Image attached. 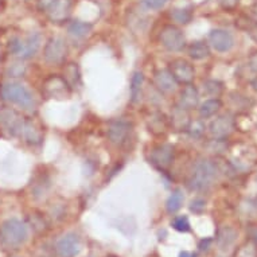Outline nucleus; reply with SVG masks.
<instances>
[{
	"label": "nucleus",
	"instance_id": "obj_1",
	"mask_svg": "<svg viewBox=\"0 0 257 257\" xmlns=\"http://www.w3.org/2000/svg\"><path fill=\"white\" fill-rule=\"evenodd\" d=\"M218 175V167L209 159H199L190 174L189 186L193 191H206L210 189Z\"/></svg>",
	"mask_w": 257,
	"mask_h": 257
},
{
	"label": "nucleus",
	"instance_id": "obj_2",
	"mask_svg": "<svg viewBox=\"0 0 257 257\" xmlns=\"http://www.w3.org/2000/svg\"><path fill=\"white\" fill-rule=\"evenodd\" d=\"M29 238V228L23 221L7 219L0 226V244L6 249H18Z\"/></svg>",
	"mask_w": 257,
	"mask_h": 257
},
{
	"label": "nucleus",
	"instance_id": "obj_3",
	"mask_svg": "<svg viewBox=\"0 0 257 257\" xmlns=\"http://www.w3.org/2000/svg\"><path fill=\"white\" fill-rule=\"evenodd\" d=\"M0 96L7 102L21 106L22 109L33 110L37 106L34 94L19 82H6L0 88Z\"/></svg>",
	"mask_w": 257,
	"mask_h": 257
},
{
	"label": "nucleus",
	"instance_id": "obj_4",
	"mask_svg": "<svg viewBox=\"0 0 257 257\" xmlns=\"http://www.w3.org/2000/svg\"><path fill=\"white\" fill-rule=\"evenodd\" d=\"M72 0H38V10L47 17L51 23L61 25L72 14Z\"/></svg>",
	"mask_w": 257,
	"mask_h": 257
},
{
	"label": "nucleus",
	"instance_id": "obj_5",
	"mask_svg": "<svg viewBox=\"0 0 257 257\" xmlns=\"http://www.w3.org/2000/svg\"><path fill=\"white\" fill-rule=\"evenodd\" d=\"M159 42L166 50L178 53L186 47V37L179 27L174 25H166L160 30Z\"/></svg>",
	"mask_w": 257,
	"mask_h": 257
},
{
	"label": "nucleus",
	"instance_id": "obj_6",
	"mask_svg": "<svg viewBox=\"0 0 257 257\" xmlns=\"http://www.w3.org/2000/svg\"><path fill=\"white\" fill-rule=\"evenodd\" d=\"M69 47L62 37H51L43 49V59L49 65H61L68 57Z\"/></svg>",
	"mask_w": 257,
	"mask_h": 257
},
{
	"label": "nucleus",
	"instance_id": "obj_7",
	"mask_svg": "<svg viewBox=\"0 0 257 257\" xmlns=\"http://www.w3.org/2000/svg\"><path fill=\"white\" fill-rule=\"evenodd\" d=\"M175 151L171 144H156L148 151V162L158 170H167L173 165Z\"/></svg>",
	"mask_w": 257,
	"mask_h": 257
},
{
	"label": "nucleus",
	"instance_id": "obj_8",
	"mask_svg": "<svg viewBox=\"0 0 257 257\" xmlns=\"http://www.w3.org/2000/svg\"><path fill=\"white\" fill-rule=\"evenodd\" d=\"M132 128H134L132 122L117 118V120H113V121L109 122L108 130H106V135H108V139L113 146L122 147L131 138Z\"/></svg>",
	"mask_w": 257,
	"mask_h": 257
},
{
	"label": "nucleus",
	"instance_id": "obj_9",
	"mask_svg": "<svg viewBox=\"0 0 257 257\" xmlns=\"http://www.w3.org/2000/svg\"><path fill=\"white\" fill-rule=\"evenodd\" d=\"M169 70L173 74L178 84L187 85L191 84L195 78V69L194 66L183 58L173 59L169 63Z\"/></svg>",
	"mask_w": 257,
	"mask_h": 257
},
{
	"label": "nucleus",
	"instance_id": "obj_10",
	"mask_svg": "<svg viewBox=\"0 0 257 257\" xmlns=\"http://www.w3.org/2000/svg\"><path fill=\"white\" fill-rule=\"evenodd\" d=\"M233 128H234V118L229 113L219 114L218 117H215L209 124V132L215 140H222L228 138L233 132Z\"/></svg>",
	"mask_w": 257,
	"mask_h": 257
},
{
	"label": "nucleus",
	"instance_id": "obj_11",
	"mask_svg": "<svg viewBox=\"0 0 257 257\" xmlns=\"http://www.w3.org/2000/svg\"><path fill=\"white\" fill-rule=\"evenodd\" d=\"M45 94L49 98H66L70 94L72 88L61 76H51L45 81L43 86Z\"/></svg>",
	"mask_w": 257,
	"mask_h": 257
},
{
	"label": "nucleus",
	"instance_id": "obj_12",
	"mask_svg": "<svg viewBox=\"0 0 257 257\" xmlns=\"http://www.w3.org/2000/svg\"><path fill=\"white\" fill-rule=\"evenodd\" d=\"M209 43L210 46L218 53H228L234 46V38L233 35L222 29L211 30L209 34Z\"/></svg>",
	"mask_w": 257,
	"mask_h": 257
},
{
	"label": "nucleus",
	"instance_id": "obj_13",
	"mask_svg": "<svg viewBox=\"0 0 257 257\" xmlns=\"http://www.w3.org/2000/svg\"><path fill=\"white\" fill-rule=\"evenodd\" d=\"M80 237L76 233H68L58 240L55 249L61 257H74L80 252Z\"/></svg>",
	"mask_w": 257,
	"mask_h": 257
},
{
	"label": "nucleus",
	"instance_id": "obj_14",
	"mask_svg": "<svg viewBox=\"0 0 257 257\" xmlns=\"http://www.w3.org/2000/svg\"><path fill=\"white\" fill-rule=\"evenodd\" d=\"M0 121L6 130L14 136L21 135L22 128L25 124V118L14 109H5L0 112Z\"/></svg>",
	"mask_w": 257,
	"mask_h": 257
},
{
	"label": "nucleus",
	"instance_id": "obj_15",
	"mask_svg": "<svg viewBox=\"0 0 257 257\" xmlns=\"http://www.w3.org/2000/svg\"><path fill=\"white\" fill-rule=\"evenodd\" d=\"M42 43V37L39 33H31L27 38L22 39L21 47L19 51L17 53V57L21 59H29L31 57H34L37 54V51L39 50Z\"/></svg>",
	"mask_w": 257,
	"mask_h": 257
},
{
	"label": "nucleus",
	"instance_id": "obj_16",
	"mask_svg": "<svg viewBox=\"0 0 257 257\" xmlns=\"http://www.w3.org/2000/svg\"><path fill=\"white\" fill-rule=\"evenodd\" d=\"M199 102V92L193 84H187L182 88L179 93V104L183 109L191 110L198 106Z\"/></svg>",
	"mask_w": 257,
	"mask_h": 257
},
{
	"label": "nucleus",
	"instance_id": "obj_17",
	"mask_svg": "<svg viewBox=\"0 0 257 257\" xmlns=\"http://www.w3.org/2000/svg\"><path fill=\"white\" fill-rule=\"evenodd\" d=\"M154 82H155L156 88L159 89L160 92L163 93H171L177 89L178 82L170 73L169 69H159L156 70L154 74Z\"/></svg>",
	"mask_w": 257,
	"mask_h": 257
},
{
	"label": "nucleus",
	"instance_id": "obj_18",
	"mask_svg": "<svg viewBox=\"0 0 257 257\" xmlns=\"http://www.w3.org/2000/svg\"><path fill=\"white\" fill-rule=\"evenodd\" d=\"M92 33V25L84 21H73L68 26V34L74 41H82Z\"/></svg>",
	"mask_w": 257,
	"mask_h": 257
},
{
	"label": "nucleus",
	"instance_id": "obj_19",
	"mask_svg": "<svg viewBox=\"0 0 257 257\" xmlns=\"http://www.w3.org/2000/svg\"><path fill=\"white\" fill-rule=\"evenodd\" d=\"M171 126L175 131H186V128L189 125V110L183 109L182 106H175L171 110V118H170Z\"/></svg>",
	"mask_w": 257,
	"mask_h": 257
},
{
	"label": "nucleus",
	"instance_id": "obj_20",
	"mask_svg": "<svg viewBox=\"0 0 257 257\" xmlns=\"http://www.w3.org/2000/svg\"><path fill=\"white\" fill-rule=\"evenodd\" d=\"M21 136L30 144H39L42 142V131L30 120H25Z\"/></svg>",
	"mask_w": 257,
	"mask_h": 257
},
{
	"label": "nucleus",
	"instance_id": "obj_21",
	"mask_svg": "<svg viewBox=\"0 0 257 257\" xmlns=\"http://www.w3.org/2000/svg\"><path fill=\"white\" fill-rule=\"evenodd\" d=\"M187 54L191 59L194 61H201V59L207 58L210 55V47L209 43L205 41H194L191 42L187 47Z\"/></svg>",
	"mask_w": 257,
	"mask_h": 257
},
{
	"label": "nucleus",
	"instance_id": "obj_22",
	"mask_svg": "<svg viewBox=\"0 0 257 257\" xmlns=\"http://www.w3.org/2000/svg\"><path fill=\"white\" fill-rule=\"evenodd\" d=\"M169 128V120L166 118V116L160 112L151 114V117L148 120V130L152 132L154 135H162L165 134Z\"/></svg>",
	"mask_w": 257,
	"mask_h": 257
},
{
	"label": "nucleus",
	"instance_id": "obj_23",
	"mask_svg": "<svg viewBox=\"0 0 257 257\" xmlns=\"http://www.w3.org/2000/svg\"><path fill=\"white\" fill-rule=\"evenodd\" d=\"M222 106V102L219 98H209L205 102H202L198 108V113L201 118H210L215 113H218Z\"/></svg>",
	"mask_w": 257,
	"mask_h": 257
},
{
	"label": "nucleus",
	"instance_id": "obj_24",
	"mask_svg": "<svg viewBox=\"0 0 257 257\" xmlns=\"http://www.w3.org/2000/svg\"><path fill=\"white\" fill-rule=\"evenodd\" d=\"M143 85H144L143 73L134 72L131 78V88H130L132 102L140 101V98H142V92H143Z\"/></svg>",
	"mask_w": 257,
	"mask_h": 257
},
{
	"label": "nucleus",
	"instance_id": "obj_25",
	"mask_svg": "<svg viewBox=\"0 0 257 257\" xmlns=\"http://www.w3.org/2000/svg\"><path fill=\"white\" fill-rule=\"evenodd\" d=\"M63 78L68 82L70 88H76L81 84V73L80 68L76 62H70L66 65L65 72H63Z\"/></svg>",
	"mask_w": 257,
	"mask_h": 257
},
{
	"label": "nucleus",
	"instance_id": "obj_26",
	"mask_svg": "<svg viewBox=\"0 0 257 257\" xmlns=\"http://www.w3.org/2000/svg\"><path fill=\"white\" fill-rule=\"evenodd\" d=\"M237 233L234 229L232 228H222L217 234V244L221 249H226L229 248L230 245L236 241Z\"/></svg>",
	"mask_w": 257,
	"mask_h": 257
},
{
	"label": "nucleus",
	"instance_id": "obj_27",
	"mask_svg": "<svg viewBox=\"0 0 257 257\" xmlns=\"http://www.w3.org/2000/svg\"><path fill=\"white\" fill-rule=\"evenodd\" d=\"M183 201H185V195H183V191L181 189L174 190L171 195L167 199V202H166V209L169 211L170 214H174V213H177L179 209L183 205Z\"/></svg>",
	"mask_w": 257,
	"mask_h": 257
},
{
	"label": "nucleus",
	"instance_id": "obj_28",
	"mask_svg": "<svg viewBox=\"0 0 257 257\" xmlns=\"http://www.w3.org/2000/svg\"><path fill=\"white\" fill-rule=\"evenodd\" d=\"M223 90V84L221 81L217 80H207L203 82V92L206 93L207 96L217 98L221 96Z\"/></svg>",
	"mask_w": 257,
	"mask_h": 257
},
{
	"label": "nucleus",
	"instance_id": "obj_29",
	"mask_svg": "<svg viewBox=\"0 0 257 257\" xmlns=\"http://www.w3.org/2000/svg\"><path fill=\"white\" fill-rule=\"evenodd\" d=\"M171 18L179 25H189L193 21V13L190 9H174L171 11Z\"/></svg>",
	"mask_w": 257,
	"mask_h": 257
},
{
	"label": "nucleus",
	"instance_id": "obj_30",
	"mask_svg": "<svg viewBox=\"0 0 257 257\" xmlns=\"http://www.w3.org/2000/svg\"><path fill=\"white\" fill-rule=\"evenodd\" d=\"M205 130H206V125L205 122L199 118V120H190L189 125L186 128V132L189 134L191 138H201V136L205 134Z\"/></svg>",
	"mask_w": 257,
	"mask_h": 257
},
{
	"label": "nucleus",
	"instance_id": "obj_31",
	"mask_svg": "<svg viewBox=\"0 0 257 257\" xmlns=\"http://www.w3.org/2000/svg\"><path fill=\"white\" fill-rule=\"evenodd\" d=\"M171 225H173V228L175 229V230H178V232L181 233H187L190 232V229H191L189 218H187L186 215H178V217H175V218L173 219Z\"/></svg>",
	"mask_w": 257,
	"mask_h": 257
},
{
	"label": "nucleus",
	"instance_id": "obj_32",
	"mask_svg": "<svg viewBox=\"0 0 257 257\" xmlns=\"http://www.w3.org/2000/svg\"><path fill=\"white\" fill-rule=\"evenodd\" d=\"M242 27L246 30V33L250 35V38L257 42V22L252 21V19H249V18H245V21L242 22Z\"/></svg>",
	"mask_w": 257,
	"mask_h": 257
},
{
	"label": "nucleus",
	"instance_id": "obj_33",
	"mask_svg": "<svg viewBox=\"0 0 257 257\" xmlns=\"http://www.w3.org/2000/svg\"><path fill=\"white\" fill-rule=\"evenodd\" d=\"M26 73V65L21 62L13 63L9 69H7V76L9 77H23Z\"/></svg>",
	"mask_w": 257,
	"mask_h": 257
},
{
	"label": "nucleus",
	"instance_id": "obj_34",
	"mask_svg": "<svg viewBox=\"0 0 257 257\" xmlns=\"http://www.w3.org/2000/svg\"><path fill=\"white\" fill-rule=\"evenodd\" d=\"M167 2L169 0H142V6L146 10L156 11V10H160L162 7H165Z\"/></svg>",
	"mask_w": 257,
	"mask_h": 257
},
{
	"label": "nucleus",
	"instance_id": "obj_35",
	"mask_svg": "<svg viewBox=\"0 0 257 257\" xmlns=\"http://www.w3.org/2000/svg\"><path fill=\"white\" fill-rule=\"evenodd\" d=\"M205 207H206V202L203 201L202 198H195L191 201L190 203V210L195 213V214H199V213H202L205 210Z\"/></svg>",
	"mask_w": 257,
	"mask_h": 257
},
{
	"label": "nucleus",
	"instance_id": "obj_36",
	"mask_svg": "<svg viewBox=\"0 0 257 257\" xmlns=\"http://www.w3.org/2000/svg\"><path fill=\"white\" fill-rule=\"evenodd\" d=\"M249 68L252 70L253 73H256L257 74V51L256 53H253L250 57H249Z\"/></svg>",
	"mask_w": 257,
	"mask_h": 257
},
{
	"label": "nucleus",
	"instance_id": "obj_37",
	"mask_svg": "<svg viewBox=\"0 0 257 257\" xmlns=\"http://www.w3.org/2000/svg\"><path fill=\"white\" fill-rule=\"evenodd\" d=\"M179 257H197L194 253H190V252H181L179 253Z\"/></svg>",
	"mask_w": 257,
	"mask_h": 257
},
{
	"label": "nucleus",
	"instance_id": "obj_38",
	"mask_svg": "<svg viewBox=\"0 0 257 257\" xmlns=\"http://www.w3.org/2000/svg\"><path fill=\"white\" fill-rule=\"evenodd\" d=\"M253 237H254V240L257 241V229L254 230V232H253Z\"/></svg>",
	"mask_w": 257,
	"mask_h": 257
},
{
	"label": "nucleus",
	"instance_id": "obj_39",
	"mask_svg": "<svg viewBox=\"0 0 257 257\" xmlns=\"http://www.w3.org/2000/svg\"><path fill=\"white\" fill-rule=\"evenodd\" d=\"M254 205H256V207H257V195H256V198H254Z\"/></svg>",
	"mask_w": 257,
	"mask_h": 257
},
{
	"label": "nucleus",
	"instance_id": "obj_40",
	"mask_svg": "<svg viewBox=\"0 0 257 257\" xmlns=\"http://www.w3.org/2000/svg\"><path fill=\"white\" fill-rule=\"evenodd\" d=\"M106 257H114V256H106Z\"/></svg>",
	"mask_w": 257,
	"mask_h": 257
}]
</instances>
